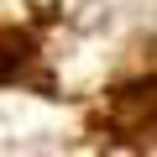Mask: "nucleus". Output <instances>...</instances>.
Masks as SVG:
<instances>
[{"instance_id":"nucleus-1","label":"nucleus","mask_w":157,"mask_h":157,"mask_svg":"<svg viewBox=\"0 0 157 157\" xmlns=\"http://www.w3.org/2000/svg\"><path fill=\"white\" fill-rule=\"evenodd\" d=\"M26 58H32V42H26V37H16V32H0V78H16Z\"/></svg>"}]
</instances>
